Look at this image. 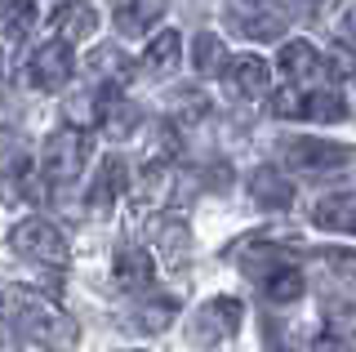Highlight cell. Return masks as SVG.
<instances>
[{
  "label": "cell",
  "instance_id": "obj_19",
  "mask_svg": "<svg viewBox=\"0 0 356 352\" xmlns=\"http://www.w3.org/2000/svg\"><path fill=\"white\" fill-rule=\"evenodd\" d=\"M98 120L107 125L111 138H129L134 129H138V107L134 103H120V98H103V112H98Z\"/></svg>",
  "mask_w": 356,
  "mask_h": 352
},
{
  "label": "cell",
  "instance_id": "obj_6",
  "mask_svg": "<svg viewBox=\"0 0 356 352\" xmlns=\"http://www.w3.org/2000/svg\"><path fill=\"white\" fill-rule=\"evenodd\" d=\"M49 27L63 45H81V40H89L98 31V5L94 0H63L49 14Z\"/></svg>",
  "mask_w": 356,
  "mask_h": 352
},
{
  "label": "cell",
  "instance_id": "obj_12",
  "mask_svg": "<svg viewBox=\"0 0 356 352\" xmlns=\"http://www.w3.org/2000/svg\"><path fill=\"white\" fill-rule=\"evenodd\" d=\"M170 0H120L116 5V27L125 36H147V31L165 18Z\"/></svg>",
  "mask_w": 356,
  "mask_h": 352
},
{
  "label": "cell",
  "instance_id": "obj_7",
  "mask_svg": "<svg viewBox=\"0 0 356 352\" xmlns=\"http://www.w3.org/2000/svg\"><path fill=\"white\" fill-rule=\"evenodd\" d=\"M227 85L236 98H267L272 94V67H267V58H259V54H241V58H232L227 67Z\"/></svg>",
  "mask_w": 356,
  "mask_h": 352
},
{
  "label": "cell",
  "instance_id": "obj_26",
  "mask_svg": "<svg viewBox=\"0 0 356 352\" xmlns=\"http://www.w3.org/2000/svg\"><path fill=\"white\" fill-rule=\"evenodd\" d=\"M156 246H161L165 255H183V250H187V223H183V218H161V227H156Z\"/></svg>",
  "mask_w": 356,
  "mask_h": 352
},
{
  "label": "cell",
  "instance_id": "obj_22",
  "mask_svg": "<svg viewBox=\"0 0 356 352\" xmlns=\"http://www.w3.org/2000/svg\"><path fill=\"white\" fill-rule=\"evenodd\" d=\"M36 27V5L31 0H0V31L5 36H27Z\"/></svg>",
  "mask_w": 356,
  "mask_h": 352
},
{
  "label": "cell",
  "instance_id": "obj_8",
  "mask_svg": "<svg viewBox=\"0 0 356 352\" xmlns=\"http://www.w3.org/2000/svg\"><path fill=\"white\" fill-rule=\"evenodd\" d=\"M281 152L285 165H294V170H339V165H348V147L325 138H289Z\"/></svg>",
  "mask_w": 356,
  "mask_h": 352
},
{
  "label": "cell",
  "instance_id": "obj_28",
  "mask_svg": "<svg viewBox=\"0 0 356 352\" xmlns=\"http://www.w3.org/2000/svg\"><path fill=\"white\" fill-rule=\"evenodd\" d=\"M272 116H281V120H303V90H298V85L276 90V94H272Z\"/></svg>",
  "mask_w": 356,
  "mask_h": 352
},
{
  "label": "cell",
  "instance_id": "obj_18",
  "mask_svg": "<svg viewBox=\"0 0 356 352\" xmlns=\"http://www.w3.org/2000/svg\"><path fill=\"white\" fill-rule=\"evenodd\" d=\"M263 294L272 303H298L303 299V272L289 268V263H281V268H272L263 277Z\"/></svg>",
  "mask_w": 356,
  "mask_h": 352
},
{
  "label": "cell",
  "instance_id": "obj_20",
  "mask_svg": "<svg viewBox=\"0 0 356 352\" xmlns=\"http://www.w3.org/2000/svg\"><path fill=\"white\" fill-rule=\"evenodd\" d=\"M165 107H170V116L183 120V125H196V120L209 116V98L200 90H174L170 98H165Z\"/></svg>",
  "mask_w": 356,
  "mask_h": 352
},
{
  "label": "cell",
  "instance_id": "obj_14",
  "mask_svg": "<svg viewBox=\"0 0 356 352\" xmlns=\"http://www.w3.org/2000/svg\"><path fill=\"white\" fill-rule=\"evenodd\" d=\"M316 227H325V232H343L348 237L352 232V223H356V201H352V192H334V196H321L316 201Z\"/></svg>",
  "mask_w": 356,
  "mask_h": 352
},
{
  "label": "cell",
  "instance_id": "obj_16",
  "mask_svg": "<svg viewBox=\"0 0 356 352\" xmlns=\"http://www.w3.org/2000/svg\"><path fill=\"white\" fill-rule=\"evenodd\" d=\"M232 23H236V31L250 36V40H276L285 31V14H281V9H254V14L232 9Z\"/></svg>",
  "mask_w": 356,
  "mask_h": 352
},
{
  "label": "cell",
  "instance_id": "obj_25",
  "mask_svg": "<svg viewBox=\"0 0 356 352\" xmlns=\"http://www.w3.org/2000/svg\"><path fill=\"white\" fill-rule=\"evenodd\" d=\"M89 72H103V76H116V81L125 85L134 67H129V58H125V54H116V49H94V54H89Z\"/></svg>",
  "mask_w": 356,
  "mask_h": 352
},
{
  "label": "cell",
  "instance_id": "obj_24",
  "mask_svg": "<svg viewBox=\"0 0 356 352\" xmlns=\"http://www.w3.org/2000/svg\"><path fill=\"white\" fill-rule=\"evenodd\" d=\"M116 192H120V161L111 157V161H103V170H98V179H94V196H89V205L103 214V210H111Z\"/></svg>",
  "mask_w": 356,
  "mask_h": 352
},
{
  "label": "cell",
  "instance_id": "obj_30",
  "mask_svg": "<svg viewBox=\"0 0 356 352\" xmlns=\"http://www.w3.org/2000/svg\"><path fill=\"white\" fill-rule=\"evenodd\" d=\"M0 352H14V335H5V330H0Z\"/></svg>",
  "mask_w": 356,
  "mask_h": 352
},
{
  "label": "cell",
  "instance_id": "obj_29",
  "mask_svg": "<svg viewBox=\"0 0 356 352\" xmlns=\"http://www.w3.org/2000/svg\"><path fill=\"white\" fill-rule=\"evenodd\" d=\"M334 31H339V40H343V45H352V0H343V5H339Z\"/></svg>",
  "mask_w": 356,
  "mask_h": 352
},
{
  "label": "cell",
  "instance_id": "obj_1",
  "mask_svg": "<svg viewBox=\"0 0 356 352\" xmlns=\"http://www.w3.org/2000/svg\"><path fill=\"white\" fill-rule=\"evenodd\" d=\"M9 250H14L18 259H27V263H40V268H63V263H67V237L49 223V218H40V214L14 223V232H9Z\"/></svg>",
  "mask_w": 356,
  "mask_h": 352
},
{
  "label": "cell",
  "instance_id": "obj_11",
  "mask_svg": "<svg viewBox=\"0 0 356 352\" xmlns=\"http://www.w3.org/2000/svg\"><path fill=\"white\" fill-rule=\"evenodd\" d=\"M111 281L120 285V290H129V294H138V290H147V285L156 281V263L147 250H120L116 263H111Z\"/></svg>",
  "mask_w": 356,
  "mask_h": 352
},
{
  "label": "cell",
  "instance_id": "obj_4",
  "mask_svg": "<svg viewBox=\"0 0 356 352\" xmlns=\"http://www.w3.org/2000/svg\"><path fill=\"white\" fill-rule=\"evenodd\" d=\"M281 67L294 85H321V90H325L330 76H334V63L312 45V40H289L281 49Z\"/></svg>",
  "mask_w": 356,
  "mask_h": 352
},
{
  "label": "cell",
  "instance_id": "obj_21",
  "mask_svg": "<svg viewBox=\"0 0 356 352\" xmlns=\"http://www.w3.org/2000/svg\"><path fill=\"white\" fill-rule=\"evenodd\" d=\"M192 63H196V72L200 76H214L227 67V49H222V40L214 36V31H200L196 36V45H192Z\"/></svg>",
  "mask_w": 356,
  "mask_h": 352
},
{
  "label": "cell",
  "instance_id": "obj_15",
  "mask_svg": "<svg viewBox=\"0 0 356 352\" xmlns=\"http://www.w3.org/2000/svg\"><path fill=\"white\" fill-rule=\"evenodd\" d=\"M178 58H183V36L178 31H161V36L147 40L143 67H147V76H170L178 67Z\"/></svg>",
  "mask_w": 356,
  "mask_h": 352
},
{
  "label": "cell",
  "instance_id": "obj_5",
  "mask_svg": "<svg viewBox=\"0 0 356 352\" xmlns=\"http://www.w3.org/2000/svg\"><path fill=\"white\" fill-rule=\"evenodd\" d=\"M72 49L67 45H40L36 54L27 58V85L31 90H40V94H54V90H63L67 81H72Z\"/></svg>",
  "mask_w": 356,
  "mask_h": 352
},
{
  "label": "cell",
  "instance_id": "obj_2",
  "mask_svg": "<svg viewBox=\"0 0 356 352\" xmlns=\"http://www.w3.org/2000/svg\"><path fill=\"white\" fill-rule=\"evenodd\" d=\"M85 161H89V134L76 129V125L54 129L40 147V174L49 183H76L81 170H85Z\"/></svg>",
  "mask_w": 356,
  "mask_h": 352
},
{
  "label": "cell",
  "instance_id": "obj_13",
  "mask_svg": "<svg viewBox=\"0 0 356 352\" xmlns=\"http://www.w3.org/2000/svg\"><path fill=\"white\" fill-rule=\"evenodd\" d=\"M250 196L259 205H267V210H285V205L294 201V188H289V179L276 165H263V170L250 174Z\"/></svg>",
  "mask_w": 356,
  "mask_h": 352
},
{
  "label": "cell",
  "instance_id": "obj_17",
  "mask_svg": "<svg viewBox=\"0 0 356 352\" xmlns=\"http://www.w3.org/2000/svg\"><path fill=\"white\" fill-rule=\"evenodd\" d=\"M303 120L339 125V120H348V98L339 90H312V94H303Z\"/></svg>",
  "mask_w": 356,
  "mask_h": 352
},
{
  "label": "cell",
  "instance_id": "obj_27",
  "mask_svg": "<svg viewBox=\"0 0 356 352\" xmlns=\"http://www.w3.org/2000/svg\"><path fill=\"white\" fill-rule=\"evenodd\" d=\"M27 165H31V157H27V143H22L18 134L0 138V170H5V174H22Z\"/></svg>",
  "mask_w": 356,
  "mask_h": 352
},
{
  "label": "cell",
  "instance_id": "obj_9",
  "mask_svg": "<svg viewBox=\"0 0 356 352\" xmlns=\"http://www.w3.org/2000/svg\"><path fill=\"white\" fill-rule=\"evenodd\" d=\"M241 303L236 299H209L205 307L196 312V344H214V339H232L241 330Z\"/></svg>",
  "mask_w": 356,
  "mask_h": 352
},
{
  "label": "cell",
  "instance_id": "obj_31",
  "mask_svg": "<svg viewBox=\"0 0 356 352\" xmlns=\"http://www.w3.org/2000/svg\"><path fill=\"white\" fill-rule=\"evenodd\" d=\"M0 307H5V299H0Z\"/></svg>",
  "mask_w": 356,
  "mask_h": 352
},
{
  "label": "cell",
  "instance_id": "obj_23",
  "mask_svg": "<svg viewBox=\"0 0 356 352\" xmlns=\"http://www.w3.org/2000/svg\"><path fill=\"white\" fill-rule=\"evenodd\" d=\"M174 321V303L170 299H161V303H143V307H134L129 312V326L134 330H143V335H161L165 326Z\"/></svg>",
  "mask_w": 356,
  "mask_h": 352
},
{
  "label": "cell",
  "instance_id": "obj_3",
  "mask_svg": "<svg viewBox=\"0 0 356 352\" xmlns=\"http://www.w3.org/2000/svg\"><path fill=\"white\" fill-rule=\"evenodd\" d=\"M22 326H27L40 344H49L54 352H72L76 344H81V330L67 321L54 303H44V299L40 303L36 299H22Z\"/></svg>",
  "mask_w": 356,
  "mask_h": 352
},
{
  "label": "cell",
  "instance_id": "obj_10",
  "mask_svg": "<svg viewBox=\"0 0 356 352\" xmlns=\"http://www.w3.org/2000/svg\"><path fill=\"white\" fill-rule=\"evenodd\" d=\"M170 170L165 165H147V170L134 179V188H129V205H134V214H156L165 201H170Z\"/></svg>",
  "mask_w": 356,
  "mask_h": 352
}]
</instances>
